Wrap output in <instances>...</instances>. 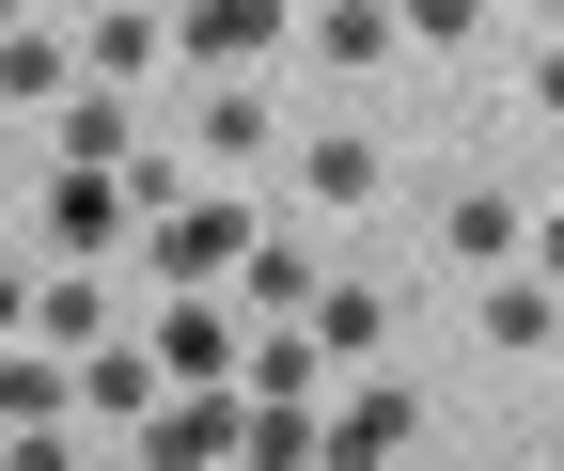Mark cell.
Here are the masks:
<instances>
[{
    "mask_svg": "<svg viewBox=\"0 0 564 471\" xmlns=\"http://www.w3.org/2000/svg\"><path fill=\"white\" fill-rule=\"evenodd\" d=\"M251 251H267V221H251V189H188V205H173L158 236H141V267H158L173 299H220L236 267H251Z\"/></svg>",
    "mask_w": 564,
    "mask_h": 471,
    "instance_id": "obj_1",
    "label": "cell"
},
{
    "mask_svg": "<svg viewBox=\"0 0 564 471\" xmlns=\"http://www.w3.org/2000/svg\"><path fill=\"white\" fill-rule=\"evenodd\" d=\"M314 456H329V471H408V456H423V393H408V377L329 393V409H314Z\"/></svg>",
    "mask_w": 564,
    "mask_h": 471,
    "instance_id": "obj_2",
    "label": "cell"
},
{
    "mask_svg": "<svg viewBox=\"0 0 564 471\" xmlns=\"http://www.w3.org/2000/svg\"><path fill=\"white\" fill-rule=\"evenodd\" d=\"M236 362H251V314H220V299H173L158 314V377L173 393H236Z\"/></svg>",
    "mask_w": 564,
    "mask_h": 471,
    "instance_id": "obj_3",
    "label": "cell"
},
{
    "mask_svg": "<svg viewBox=\"0 0 564 471\" xmlns=\"http://www.w3.org/2000/svg\"><path fill=\"white\" fill-rule=\"evenodd\" d=\"M236 393H158V409H141V456H158V471H236Z\"/></svg>",
    "mask_w": 564,
    "mask_h": 471,
    "instance_id": "obj_4",
    "label": "cell"
},
{
    "mask_svg": "<svg viewBox=\"0 0 564 471\" xmlns=\"http://www.w3.org/2000/svg\"><path fill=\"white\" fill-rule=\"evenodd\" d=\"M282 17H299V0H188L173 47L204 63V79H236V63H267V47H282Z\"/></svg>",
    "mask_w": 564,
    "mask_h": 471,
    "instance_id": "obj_5",
    "label": "cell"
},
{
    "mask_svg": "<svg viewBox=\"0 0 564 471\" xmlns=\"http://www.w3.org/2000/svg\"><path fill=\"white\" fill-rule=\"evenodd\" d=\"M314 346L329 362H392V283H377V267H329V283H314Z\"/></svg>",
    "mask_w": 564,
    "mask_h": 471,
    "instance_id": "obj_6",
    "label": "cell"
},
{
    "mask_svg": "<svg viewBox=\"0 0 564 471\" xmlns=\"http://www.w3.org/2000/svg\"><path fill=\"white\" fill-rule=\"evenodd\" d=\"M236 393H251V409H314V393H329V346H314V314H282V330H251V362H236Z\"/></svg>",
    "mask_w": 564,
    "mask_h": 471,
    "instance_id": "obj_7",
    "label": "cell"
},
{
    "mask_svg": "<svg viewBox=\"0 0 564 471\" xmlns=\"http://www.w3.org/2000/svg\"><path fill=\"white\" fill-rule=\"evenodd\" d=\"M564 346V283L549 267H502V283H486V362H549Z\"/></svg>",
    "mask_w": 564,
    "mask_h": 471,
    "instance_id": "obj_8",
    "label": "cell"
},
{
    "mask_svg": "<svg viewBox=\"0 0 564 471\" xmlns=\"http://www.w3.org/2000/svg\"><path fill=\"white\" fill-rule=\"evenodd\" d=\"M47 126H63V173H126V158H141V110H126L110 79H79Z\"/></svg>",
    "mask_w": 564,
    "mask_h": 471,
    "instance_id": "obj_9",
    "label": "cell"
},
{
    "mask_svg": "<svg viewBox=\"0 0 564 471\" xmlns=\"http://www.w3.org/2000/svg\"><path fill=\"white\" fill-rule=\"evenodd\" d=\"M267 142H282V110H267L251 79L204 95V173H220V189H251V173H267Z\"/></svg>",
    "mask_w": 564,
    "mask_h": 471,
    "instance_id": "obj_10",
    "label": "cell"
},
{
    "mask_svg": "<svg viewBox=\"0 0 564 471\" xmlns=\"http://www.w3.org/2000/svg\"><path fill=\"white\" fill-rule=\"evenodd\" d=\"M299 189H314V205H329V221H361V205H377V189H392V158H377V126H329V142L299 158Z\"/></svg>",
    "mask_w": 564,
    "mask_h": 471,
    "instance_id": "obj_11",
    "label": "cell"
},
{
    "mask_svg": "<svg viewBox=\"0 0 564 471\" xmlns=\"http://www.w3.org/2000/svg\"><path fill=\"white\" fill-rule=\"evenodd\" d=\"M158 47H173V17H141V0H110V17L79 32V79H110V95H141V79H158Z\"/></svg>",
    "mask_w": 564,
    "mask_h": 471,
    "instance_id": "obj_12",
    "label": "cell"
},
{
    "mask_svg": "<svg viewBox=\"0 0 564 471\" xmlns=\"http://www.w3.org/2000/svg\"><path fill=\"white\" fill-rule=\"evenodd\" d=\"M158 393H173L158 346H95V362H79V425H126V440H141V409H158Z\"/></svg>",
    "mask_w": 564,
    "mask_h": 471,
    "instance_id": "obj_13",
    "label": "cell"
},
{
    "mask_svg": "<svg viewBox=\"0 0 564 471\" xmlns=\"http://www.w3.org/2000/svg\"><path fill=\"white\" fill-rule=\"evenodd\" d=\"M63 409H79V362L17 330V346H0V425H63Z\"/></svg>",
    "mask_w": 564,
    "mask_h": 471,
    "instance_id": "obj_14",
    "label": "cell"
},
{
    "mask_svg": "<svg viewBox=\"0 0 564 471\" xmlns=\"http://www.w3.org/2000/svg\"><path fill=\"white\" fill-rule=\"evenodd\" d=\"M47 236H63V251H110V236H141L126 173H63V189H47Z\"/></svg>",
    "mask_w": 564,
    "mask_h": 471,
    "instance_id": "obj_15",
    "label": "cell"
},
{
    "mask_svg": "<svg viewBox=\"0 0 564 471\" xmlns=\"http://www.w3.org/2000/svg\"><path fill=\"white\" fill-rule=\"evenodd\" d=\"M314 47L345 63V79H377V63L408 47V0H329V17H314Z\"/></svg>",
    "mask_w": 564,
    "mask_h": 471,
    "instance_id": "obj_16",
    "label": "cell"
},
{
    "mask_svg": "<svg viewBox=\"0 0 564 471\" xmlns=\"http://www.w3.org/2000/svg\"><path fill=\"white\" fill-rule=\"evenodd\" d=\"M0 95H17V110H63V95H79V47H63V32H0Z\"/></svg>",
    "mask_w": 564,
    "mask_h": 471,
    "instance_id": "obj_17",
    "label": "cell"
},
{
    "mask_svg": "<svg viewBox=\"0 0 564 471\" xmlns=\"http://www.w3.org/2000/svg\"><path fill=\"white\" fill-rule=\"evenodd\" d=\"M440 236H455V267H486V283H502V267L533 251V221L502 205V189H455V221H440Z\"/></svg>",
    "mask_w": 564,
    "mask_h": 471,
    "instance_id": "obj_18",
    "label": "cell"
},
{
    "mask_svg": "<svg viewBox=\"0 0 564 471\" xmlns=\"http://www.w3.org/2000/svg\"><path fill=\"white\" fill-rule=\"evenodd\" d=\"M110 299H95V267H63V283H32V346H63V362H95L110 330H95Z\"/></svg>",
    "mask_w": 564,
    "mask_h": 471,
    "instance_id": "obj_19",
    "label": "cell"
},
{
    "mask_svg": "<svg viewBox=\"0 0 564 471\" xmlns=\"http://www.w3.org/2000/svg\"><path fill=\"white\" fill-rule=\"evenodd\" d=\"M314 283H329V267H314V251H282V236H267V251L236 267V314H267V330H282V314H314Z\"/></svg>",
    "mask_w": 564,
    "mask_h": 471,
    "instance_id": "obj_20",
    "label": "cell"
},
{
    "mask_svg": "<svg viewBox=\"0 0 564 471\" xmlns=\"http://www.w3.org/2000/svg\"><path fill=\"white\" fill-rule=\"evenodd\" d=\"M236 409H251V393H236ZM236 471H329L314 456V409H251L236 425Z\"/></svg>",
    "mask_w": 564,
    "mask_h": 471,
    "instance_id": "obj_21",
    "label": "cell"
},
{
    "mask_svg": "<svg viewBox=\"0 0 564 471\" xmlns=\"http://www.w3.org/2000/svg\"><path fill=\"white\" fill-rule=\"evenodd\" d=\"M126 205H141V236H158V221H173V205H188V173H173V158H158V142H141V158H126Z\"/></svg>",
    "mask_w": 564,
    "mask_h": 471,
    "instance_id": "obj_22",
    "label": "cell"
},
{
    "mask_svg": "<svg viewBox=\"0 0 564 471\" xmlns=\"http://www.w3.org/2000/svg\"><path fill=\"white\" fill-rule=\"evenodd\" d=\"M486 32V0H408V47H470Z\"/></svg>",
    "mask_w": 564,
    "mask_h": 471,
    "instance_id": "obj_23",
    "label": "cell"
},
{
    "mask_svg": "<svg viewBox=\"0 0 564 471\" xmlns=\"http://www.w3.org/2000/svg\"><path fill=\"white\" fill-rule=\"evenodd\" d=\"M0 471H79V440L63 425H0Z\"/></svg>",
    "mask_w": 564,
    "mask_h": 471,
    "instance_id": "obj_24",
    "label": "cell"
},
{
    "mask_svg": "<svg viewBox=\"0 0 564 471\" xmlns=\"http://www.w3.org/2000/svg\"><path fill=\"white\" fill-rule=\"evenodd\" d=\"M518 267H549V283H564V205H549V221H533V251H518Z\"/></svg>",
    "mask_w": 564,
    "mask_h": 471,
    "instance_id": "obj_25",
    "label": "cell"
},
{
    "mask_svg": "<svg viewBox=\"0 0 564 471\" xmlns=\"http://www.w3.org/2000/svg\"><path fill=\"white\" fill-rule=\"evenodd\" d=\"M17 330H32V283H17V267H0V346H17Z\"/></svg>",
    "mask_w": 564,
    "mask_h": 471,
    "instance_id": "obj_26",
    "label": "cell"
},
{
    "mask_svg": "<svg viewBox=\"0 0 564 471\" xmlns=\"http://www.w3.org/2000/svg\"><path fill=\"white\" fill-rule=\"evenodd\" d=\"M533 110H549V126H564V47H549V63H533Z\"/></svg>",
    "mask_w": 564,
    "mask_h": 471,
    "instance_id": "obj_27",
    "label": "cell"
},
{
    "mask_svg": "<svg viewBox=\"0 0 564 471\" xmlns=\"http://www.w3.org/2000/svg\"><path fill=\"white\" fill-rule=\"evenodd\" d=\"M95 471H158V456H141V440H126V456H95Z\"/></svg>",
    "mask_w": 564,
    "mask_h": 471,
    "instance_id": "obj_28",
    "label": "cell"
},
{
    "mask_svg": "<svg viewBox=\"0 0 564 471\" xmlns=\"http://www.w3.org/2000/svg\"><path fill=\"white\" fill-rule=\"evenodd\" d=\"M17 17H32V0H0V32H17Z\"/></svg>",
    "mask_w": 564,
    "mask_h": 471,
    "instance_id": "obj_29",
    "label": "cell"
},
{
    "mask_svg": "<svg viewBox=\"0 0 564 471\" xmlns=\"http://www.w3.org/2000/svg\"><path fill=\"white\" fill-rule=\"evenodd\" d=\"M533 17H564V0H533Z\"/></svg>",
    "mask_w": 564,
    "mask_h": 471,
    "instance_id": "obj_30",
    "label": "cell"
},
{
    "mask_svg": "<svg viewBox=\"0 0 564 471\" xmlns=\"http://www.w3.org/2000/svg\"><path fill=\"white\" fill-rule=\"evenodd\" d=\"M408 471H440V456H408Z\"/></svg>",
    "mask_w": 564,
    "mask_h": 471,
    "instance_id": "obj_31",
    "label": "cell"
},
{
    "mask_svg": "<svg viewBox=\"0 0 564 471\" xmlns=\"http://www.w3.org/2000/svg\"><path fill=\"white\" fill-rule=\"evenodd\" d=\"M549 471H564V456H549Z\"/></svg>",
    "mask_w": 564,
    "mask_h": 471,
    "instance_id": "obj_32",
    "label": "cell"
}]
</instances>
